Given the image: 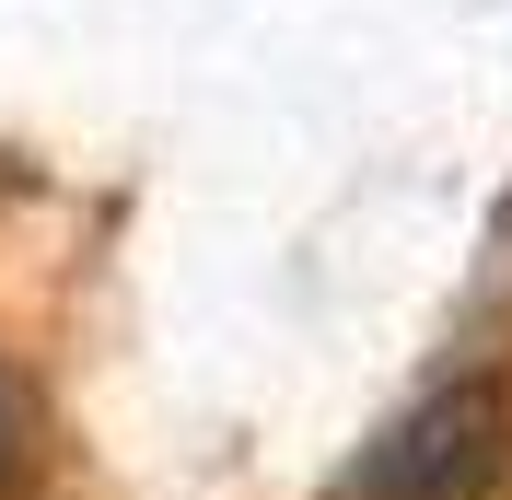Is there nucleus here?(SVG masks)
Masks as SVG:
<instances>
[{
  "label": "nucleus",
  "mask_w": 512,
  "mask_h": 500,
  "mask_svg": "<svg viewBox=\"0 0 512 500\" xmlns=\"http://www.w3.org/2000/svg\"><path fill=\"white\" fill-rule=\"evenodd\" d=\"M12 466H24V407H12V373H0V489H12Z\"/></svg>",
  "instance_id": "f03ea898"
},
{
  "label": "nucleus",
  "mask_w": 512,
  "mask_h": 500,
  "mask_svg": "<svg viewBox=\"0 0 512 500\" xmlns=\"http://www.w3.org/2000/svg\"><path fill=\"white\" fill-rule=\"evenodd\" d=\"M501 442H512L501 396H489V384H454V396H431L408 431L361 466V500H489Z\"/></svg>",
  "instance_id": "f257e3e1"
}]
</instances>
